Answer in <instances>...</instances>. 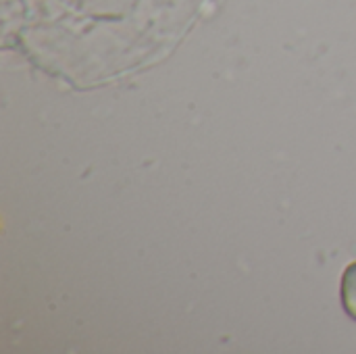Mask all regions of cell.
<instances>
[{
  "mask_svg": "<svg viewBox=\"0 0 356 354\" xmlns=\"http://www.w3.org/2000/svg\"><path fill=\"white\" fill-rule=\"evenodd\" d=\"M342 300L344 307L348 311L350 317L356 319V263L350 265L344 273V282H342Z\"/></svg>",
  "mask_w": 356,
  "mask_h": 354,
  "instance_id": "obj_1",
  "label": "cell"
}]
</instances>
